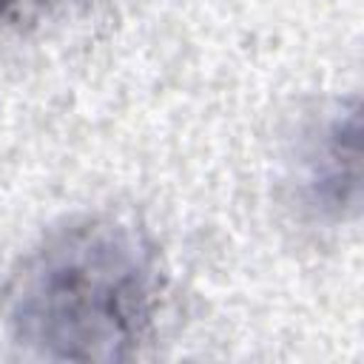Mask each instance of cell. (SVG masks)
<instances>
[{"label": "cell", "mask_w": 364, "mask_h": 364, "mask_svg": "<svg viewBox=\"0 0 364 364\" xmlns=\"http://www.w3.org/2000/svg\"><path fill=\"white\" fill-rule=\"evenodd\" d=\"M162 296L151 236L111 213H82L46 230L0 284L9 341L37 361H134L154 336Z\"/></svg>", "instance_id": "6da1fadb"}, {"label": "cell", "mask_w": 364, "mask_h": 364, "mask_svg": "<svg viewBox=\"0 0 364 364\" xmlns=\"http://www.w3.org/2000/svg\"><path fill=\"white\" fill-rule=\"evenodd\" d=\"M299 185L304 205L327 219L358 208V108L355 100L327 111L307 128L299 148Z\"/></svg>", "instance_id": "7a4b0ae2"}, {"label": "cell", "mask_w": 364, "mask_h": 364, "mask_svg": "<svg viewBox=\"0 0 364 364\" xmlns=\"http://www.w3.org/2000/svg\"><path fill=\"white\" fill-rule=\"evenodd\" d=\"M57 0H0V17H20L37 9H46Z\"/></svg>", "instance_id": "3957f363"}]
</instances>
